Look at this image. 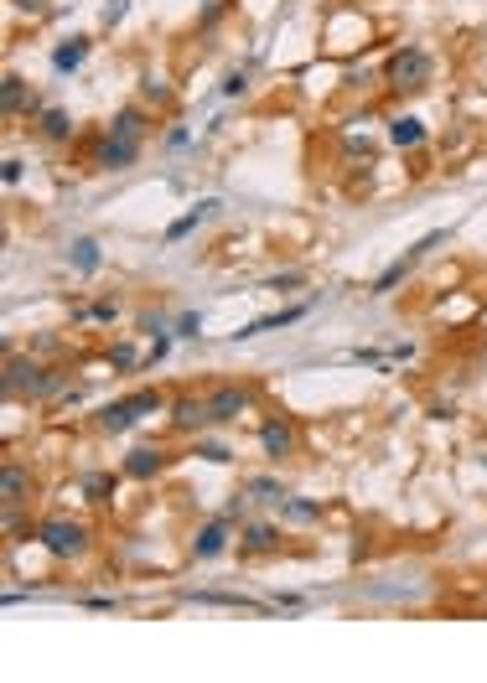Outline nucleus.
<instances>
[{
	"instance_id": "c85d7f7f",
	"label": "nucleus",
	"mask_w": 487,
	"mask_h": 683,
	"mask_svg": "<svg viewBox=\"0 0 487 683\" xmlns=\"http://www.w3.org/2000/svg\"><path fill=\"white\" fill-rule=\"evenodd\" d=\"M171 352V337L167 331H161V337H156V342H150V352H146V368H156V363H161V357H167Z\"/></svg>"
},
{
	"instance_id": "1a4fd4ad",
	"label": "nucleus",
	"mask_w": 487,
	"mask_h": 683,
	"mask_svg": "<svg viewBox=\"0 0 487 683\" xmlns=\"http://www.w3.org/2000/svg\"><path fill=\"white\" fill-rule=\"evenodd\" d=\"M161 466H167V451H161V445H135V451L125 455V476H135V481H156Z\"/></svg>"
},
{
	"instance_id": "aec40b11",
	"label": "nucleus",
	"mask_w": 487,
	"mask_h": 683,
	"mask_svg": "<svg viewBox=\"0 0 487 683\" xmlns=\"http://www.w3.org/2000/svg\"><path fill=\"white\" fill-rule=\"evenodd\" d=\"M68 265L78 269V274H94V269H99V244H94V238H73V248H68Z\"/></svg>"
},
{
	"instance_id": "dca6fc26",
	"label": "nucleus",
	"mask_w": 487,
	"mask_h": 683,
	"mask_svg": "<svg viewBox=\"0 0 487 683\" xmlns=\"http://www.w3.org/2000/svg\"><path fill=\"white\" fill-rule=\"evenodd\" d=\"M0 94H5V114H42V103L37 99H26V78H16V73H11V78H5V88H0Z\"/></svg>"
},
{
	"instance_id": "a878e982",
	"label": "nucleus",
	"mask_w": 487,
	"mask_h": 683,
	"mask_svg": "<svg viewBox=\"0 0 487 683\" xmlns=\"http://www.w3.org/2000/svg\"><path fill=\"white\" fill-rule=\"evenodd\" d=\"M197 455L212 461V466H229V461H233V451L223 445V440H197Z\"/></svg>"
},
{
	"instance_id": "72a5a7b5",
	"label": "nucleus",
	"mask_w": 487,
	"mask_h": 683,
	"mask_svg": "<svg viewBox=\"0 0 487 683\" xmlns=\"http://www.w3.org/2000/svg\"><path fill=\"white\" fill-rule=\"evenodd\" d=\"M125 11H130V0H109V5H104V21L114 26V21H125Z\"/></svg>"
},
{
	"instance_id": "5701e85b",
	"label": "nucleus",
	"mask_w": 487,
	"mask_h": 683,
	"mask_svg": "<svg viewBox=\"0 0 487 683\" xmlns=\"http://www.w3.org/2000/svg\"><path fill=\"white\" fill-rule=\"evenodd\" d=\"M130 409H135V419H146V414H161V409H171V404L156 389H135L130 393Z\"/></svg>"
},
{
	"instance_id": "f257e3e1",
	"label": "nucleus",
	"mask_w": 487,
	"mask_h": 683,
	"mask_svg": "<svg viewBox=\"0 0 487 683\" xmlns=\"http://www.w3.org/2000/svg\"><path fill=\"white\" fill-rule=\"evenodd\" d=\"M430 78H436V58L425 47H400L394 58L383 62V83L394 94H420V88H430Z\"/></svg>"
},
{
	"instance_id": "39448f33",
	"label": "nucleus",
	"mask_w": 487,
	"mask_h": 683,
	"mask_svg": "<svg viewBox=\"0 0 487 683\" xmlns=\"http://www.w3.org/2000/svg\"><path fill=\"white\" fill-rule=\"evenodd\" d=\"M259 445H265V455H270V461H291V455H296V445H301V435H296V425H291V419H265V425H259Z\"/></svg>"
},
{
	"instance_id": "393cba45",
	"label": "nucleus",
	"mask_w": 487,
	"mask_h": 683,
	"mask_svg": "<svg viewBox=\"0 0 487 683\" xmlns=\"http://www.w3.org/2000/svg\"><path fill=\"white\" fill-rule=\"evenodd\" d=\"M140 363H146V357H140L135 347H125V342H120V347H109V368H114V373H135Z\"/></svg>"
},
{
	"instance_id": "20e7f679",
	"label": "nucleus",
	"mask_w": 487,
	"mask_h": 683,
	"mask_svg": "<svg viewBox=\"0 0 487 683\" xmlns=\"http://www.w3.org/2000/svg\"><path fill=\"white\" fill-rule=\"evenodd\" d=\"M249 404H255V389H249V383H218V389L208 393L212 425H233L239 414H249Z\"/></svg>"
},
{
	"instance_id": "412c9836",
	"label": "nucleus",
	"mask_w": 487,
	"mask_h": 683,
	"mask_svg": "<svg viewBox=\"0 0 487 683\" xmlns=\"http://www.w3.org/2000/svg\"><path fill=\"white\" fill-rule=\"evenodd\" d=\"M244 492L255 497V502H275V508L285 502V497H291V492H285V487L275 481V476H249V481H244Z\"/></svg>"
},
{
	"instance_id": "f704fd0d",
	"label": "nucleus",
	"mask_w": 487,
	"mask_h": 683,
	"mask_svg": "<svg viewBox=\"0 0 487 683\" xmlns=\"http://www.w3.org/2000/svg\"><path fill=\"white\" fill-rule=\"evenodd\" d=\"M22 176H26L22 161H5V186H22Z\"/></svg>"
},
{
	"instance_id": "423d86ee",
	"label": "nucleus",
	"mask_w": 487,
	"mask_h": 683,
	"mask_svg": "<svg viewBox=\"0 0 487 683\" xmlns=\"http://www.w3.org/2000/svg\"><path fill=\"white\" fill-rule=\"evenodd\" d=\"M212 425V414H208V399H171V430H182V435H203Z\"/></svg>"
},
{
	"instance_id": "cd10ccee",
	"label": "nucleus",
	"mask_w": 487,
	"mask_h": 683,
	"mask_svg": "<svg viewBox=\"0 0 487 683\" xmlns=\"http://www.w3.org/2000/svg\"><path fill=\"white\" fill-rule=\"evenodd\" d=\"M176 337H203V316H197V310H187V316L176 321Z\"/></svg>"
},
{
	"instance_id": "2eb2a0df",
	"label": "nucleus",
	"mask_w": 487,
	"mask_h": 683,
	"mask_svg": "<svg viewBox=\"0 0 487 683\" xmlns=\"http://www.w3.org/2000/svg\"><path fill=\"white\" fill-rule=\"evenodd\" d=\"M130 425H135V409H130V399H114V404H104V409H99V430L125 435Z\"/></svg>"
},
{
	"instance_id": "2f4dec72",
	"label": "nucleus",
	"mask_w": 487,
	"mask_h": 683,
	"mask_svg": "<svg viewBox=\"0 0 487 683\" xmlns=\"http://www.w3.org/2000/svg\"><path fill=\"white\" fill-rule=\"evenodd\" d=\"M140 94H146V99H156V103H167V99H171V88H167V83H156V78L140 83Z\"/></svg>"
},
{
	"instance_id": "7ed1b4c3",
	"label": "nucleus",
	"mask_w": 487,
	"mask_h": 683,
	"mask_svg": "<svg viewBox=\"0 0 487 683\" xmlns=\"http://www.w3.org/2000/svg\"><path fill=\"white\" fill-rule=\"evenodd\" d=\"M441 244H446V228H436V233H425L420 244H410V248L400 254V259H394V265H389V269L379 274V280H374V295H389V290L400 285V280H404V274H410L415 265H420V259L430 254V248H441Z\"/></svg>"
},
{
	"instance_id": "473e14b6",
	"label": "nucleus",
	"mask_w": 487,
	"mask_h": 683,
	"mask_svg": "<svg viewBox=\"0 0 487 683\" xmlns=\"http://www.w3.org/2000/svg\"><path fill=\"white\" fill-rule=\"evenodd\" d=\"M218 21H223V0H212L208 11H203V21H197V26H203V31H212Z\"/></svg>"
},
{
	"instance_id": "9d476101",
	"label": "nucleus",
	"mask_w": 487,
	"mask_h": 683,
	"mask_svg": "<svg viewBox=\"0 0 487 683\" xmlns=\"http://www.w3.org/2000/svg\"><path fill=\"white\" fill-rule=\"evenodd\" d=\"M244 554H270V549H280V528L275 523H244Z\"/></svg>"
},
{
	"instance_id": "b1692460",
	"label": "nucleus",
	"mask_w": 487,
	"mask_h": 683,
	"mask_svg": "<svg viewBox=\"0 0 487 683\" xmlns=\"http://www.w3.org/2000/svg\"><path fill=\"white\" fill-rule=\"evenodd\" d=\"M84 492H88V502H109V497H114V476H109V472L84 476Z\"/></svg>"
},
{
	"instance_id": "ddd939ff",
	"label": "nucleus",
	"mask_w": 487,
	"mask_h": 683,
	"mask_svg": "<svg viewBox=\"0 0 487 683\" xmlns=\"http://www.w3.org/2000/svg\"><path fill=\"white\" fill-rule=\"evenodd\" d=\"M218 207H223V202H218V197H203V202H197V207H192V212H187V218H176V223L167 228V238H171V244H176V238H187L192 228H197V223H208V218H212V212H218Z\"/></svg>"
},
{
	"instance_id": "6ab92c4d",
	"label": "nucleus",
	"mask_w": 487,
	"mask_h": 683,
	"mask_svg": "<svg viewBox=\"0 0 487 683\" xmlns=\"http://www.w3.org/2000/svg\"><path fill=\"white\" fill-rule=\"evenodd\" d=\"M37 120H42V124H37V130H42V135H47V140H52V145H63L68 135H73V120H68V109H42Z\"/></svg>"
},
{
	"instance_id": "f8f14e48",
	"label": "nucleus",
	"mask_w": 487,
	"mask_h": 683,
	"mask_svg": "<svg viewBox=\"0 0 487 683\" xmlns=\"http://www.w3.org/2000/svg\"><path fill=\"white\" fill-rule=\"evenodd\" d=\"M389 140L400 145V150H415V145H425V120H415V114L389 120Z\"/></svg>"
},
{
	"instance_id": "f3484780",
	"label": "nucleus",
	"mask_w": 487,
	"mask_h": 683,
	"mask_svg": "<svg viewBox=\"0 0 487 683\" xmlns=\"http://www.w3.org/2000/svg\"><path fill=\"white\" fill-rule=\"evenodd\" d=\"M26 487H32V476L16 461H5V472H0V502H26Z\"/></svg>"
},
{
	"instance_id": "c9c22d12",
	"label": "nucleus",
	"mask_w": 487,
	"mask_h": 683,
	"mask_svg": "<svg viewBox=\"0 0 487 683\" xmlns=\"http://www.w3.org/2000/svg\"><path fill=\"white\" fill-rule=\"evenodd\" d=\"M114 310H120L114 301H99V306H94V321H114Z\"/></svg>"
},
{
	"instance_id": "c756f323",
	"label": "nucleus",
	"mask_w": 487,
	"mask_h": 683,
	"mask_svg": "<svg viewBox=\"0 0 487 683\" xmlns=\"http://www.w3.org/2000/svg\"><path fill=\"white\" fill-rule=\"evenodd\" d=\"M244 513H249V492H244V497H233L229 508H223V517H229V523H244Z\"/></svg>"
},
{
	"instance_id": "9b49d317",
	"label": "nucleus",
	"mask_w": 487,
	"mask_h": 683,
	"mask_svg": "<svg viewBox=\"0 0 487 683\" xmlns=\"http://www.w3.org/2000/svg\"><path fill=\"white\" fill-rule=\"evenodd\" d=\"M109 135H120V140H146V109L140 103H125L114 124H109Z\"/></svg>"
},
{
	"instance_id": "4468645a",
	"label": "nucleus",
	"mask_w": 487,
	"mask_h": 683,
	"mask_svg": "<svg viewBox=\"0 0 487 683\" xmlns=\"http://www.w3.org/2000/svg\"><path fill=\"white\" fill-rule=\"evenodd\" d=\"M84 62H88V37H73L52 52V67H58V73H78Z\"/></svg>"
},
{
	"instance_id": "7c9ffc66",
	"label": "nucleus",
	"mask_w": 487,
	"mask_h": 683,
	"mask_svg": "<svg viewBox=\"0 0 487 683\" xmlns=\"http://www.w3.org/2000/svg\"><path fill=\"white\" fill-rule=\"evenodd\" d=\"M244 88H249V73H229V78H223V94H229V99H239Z\"/></svg>"
},
{
	"instance_id": "0eeeda50",
	"label": "nucleus",
	"mask_w": 487,
	"mask_h": 683,
	"mask_svg": "<svg viewBox=\"0 0 487 683\" xmlns=\"http://www.w3.org/2000/svg\"><path fill=\"white\" fill-rule=\"evenodd\" d=\"M229 517H212V523H203L197 528V538H192V559H218L223 549H229Z\"/></svg>"
},
{
	"instance_id": "f03ea898",
	"label": "nucleus",
	"mask_w": 487,
	"mask_h": 683,
	"mask_svg": "<svg viewBox=\"0 0 487 683\" xmlns=\"http://www.w3.org/2000/svg\"><path fill=\"white\" fill-rule=\"evenodd\" d=\"M37 538H42V549L52 559H78L88 549V528L73 523V517H42L37 523Z\"/></svg>"
},
{
	"instance_id": "a211bd4d",
	"label": "nucleus",
	"mask_w": 487,
	"mask_h": 683,
	"mask_svg": "<svg viewBox=\"0 0 487 683\" xmlns=\"http://www.w3.org/2000/svg\"><path fill=\"white\" fill-rule=\"evenodd\" d=\"M301 316H306V306H291V310H275V316H259V321H249V327H244V331H233V337H239V342H244V337H259V331H275V327H291V321H301Z\"/></svg>"
},
{
	"instance_id": "bb28decb",
	"label": "nucleus",
	"mask_w": 487,
	"mask_h": 683,
	"mask_svg": "<svg viewBox=\"0 0 487 683\" xmlns=\"http://www.w3.org/2000/svg\"><path fill=\"white\" fill-rule=\"evenodd\" d=\"M265 285L270 290H296V285H306V274H301V269H285V274H270Z\"/></svg>"
},
{
	"instance_id": "4be33fe9",
	"label": "nucleus",
	"mask_w": 487,
	"mask_h": 683,
	"mask_svg": "<svg viewBox=\"0 0 487 683\" xmlns=\"http://www.w3.org/2000/svg\"><path fill=\"white\" fill-rule=\"evenodd\" d=\"M280 513L291 517V523H321V502H311V497H285Z\"/></svg>"
},
{
	"instance_id": "6e6552de",
	"label": "nucleus",
	"mask_w": 487,
	"mask_h": 683,
	"mask_svg": "<svg viewBox=\"0 0 487 683\" xmlns=\"http://www.w3.org/2000/svg\"><path fill=\"white\" fill-rule=\"evenodd\" d=\"M135 156H140V140H120V135H104L99 156H94V166H99V171H125V166H135Z\"/></svg>"
}]
</instances>
